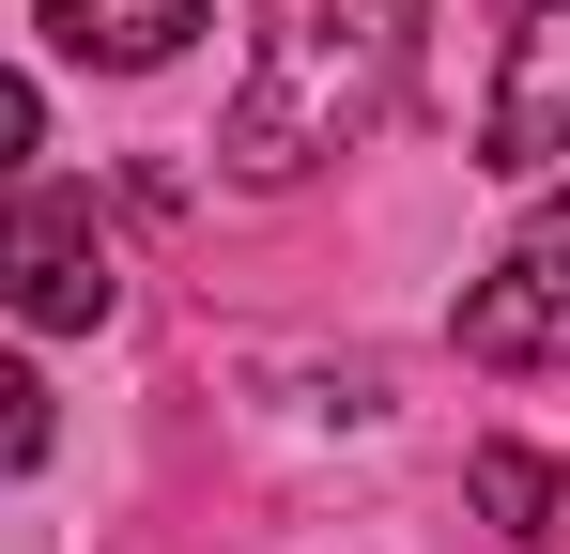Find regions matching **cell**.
<instances>
[{
	"label": "cell",
	"mask_w": 570,
	"mask_h": 554,
	"mask_svg": "<svg viewBox=\"0 0 570 554\" xmlns=\"http://www.w3.org/2000/svg\"><path fill=\"white\" fill-rule=\"evenodd\" d=\"M401 62H416V0H263L247 92L216 123L232 185H293V170H324L340 139H371Z\"/></svg>",
	"instance_id": "6da1fadb"
},
{
	"label": "cell",
	"mask_w": 570,
	"mask_h": 554,
	"mask_svg": "<svg viewBox=\"0 0 570 554\" xmlns=\"http://www.w3.org/2000/svg\"><path fill=\"white\" fill-rule=\"evenodd\" d=\"M0 308L47 324V339H94L108 308H124V263H108L94 185H16V200H0Z\"/></svg>",
	"instance_id": "7a4b0ae2"
},
{
	"label": "cell",
	"mask_w": 570,
	"mask_h": 554,
	"mask_svg": "<svg viewBox=\"0 0 570 554\" xmlns=\"http://www.w3.org/2000/svg\"><path fill=\"white\" fill-rule=\"evenodd\" d=\"M463 355L478 369H556L570 355V200H540L493 277H463Z\"/></svg>",
	"instance_id": "3957f363"
},
{
	"label": "cell",
	"mask_w": 570,
	"mask_h": 554,
	"mask_svg": "<svg viewBox=\"0 0 570 554\" xmlns=\"http://www.w3.org/2000/svg\"><path fill=\"white\" fill-rule=\"evenodd\" d=\"M570 155V0H524V31H509V78L478 108V170H556Z\"/></svg>",
	"instance_id": "277c9868"
},
{
	"label": "cell",
	"mask_w": 570,
	"mask_h": 554,
	"mask_svg": "<svg viewBox=\"0 0 570 554\" xmlns=\"http://www.w3.org/2000/svg\"><path fill=\"white\" fill-rule=\"evenodd\" d=\"M47 31H62V62H108V78H155L170 47L200 31V0H47Z\"/></svg>",
	"instance_id": "5b68a950"
},
{
	"label": "cell",
	"mask_w": 570,
	"mask_h": 554,
	"mask_svg": "<svg viewBox=\"0 0 570 554\" xmlns=\"http://www.w3.org/2000/svg\"><path fill=\"white\" fill-rule=\"evenodd\" d=\"M463 477H478V508H493L509 540H570V462H540V447H478Z\"/></svg>",
	"instance_id": "8992f818"
},
{
	"label": "cell",
	"mask_w": 570,
	"mask_h": 554,
	"mask_svg": "<svg viewBox=\"0 0 570 554\" xmlns=\"http://www.w3.org/2000/svg\"><path fill=\"white\" fill-rule=\"evenodd\" d=\"M47 447H62V416H47V385H31V369L0 355V477H31Z\"/></svg>",
	"instance_id": "52a82bcc"
},
{
	"label": "cell",
	"mask_w": 570,
	"mask_h": 554,
	"mask_svg": "<svg viewBox=\"0 0 570 554\" xmlns=\"http://www.w3.org/2000/svg\"><path fill=\"white\" fill-rule=\"evenodd\" d=\"M31 139H47V108H31V78H0V185L31 170Z\"/></svg>",
	"instance_id": "ba28073f"
}]
</instances>
